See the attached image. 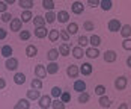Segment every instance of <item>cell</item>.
<instances>
[{
  "label": "cell",
  "mask_w": 131,
  "mask_h": 109,
  "mask_svg": "<svg viewBox=\"0 0 131 109\" xmlns=\"http://www.w3.org/2000/svg\"><path fill=\"white\" fill-rule=\"evenodd\" d=\"M14 108H15V109H29V108H30L29 98H21V100H18V103H17Z\"/></svg>",
  "instance_id": "21"
},
{
  "label": "cell",
  "mask_w": 131,
  "mask_h": 109,
  "mask_svg": "<svg viewBox=\"0 0 131 109\" xmlns=\"http://www.w3.org/2000/svg\"><path fill=\"white\" fill-rule=\"evenodd\" d=\"M66 74H68L71 79H75L80 74V68L77 67V65H74V64H71V65H68V68H66Z\"/></svg>",
  "instance_id": "5"
},
{
  "label": "cell",
  "mask_w": 131,
  "mask_h": 109,
  "mask_svg": "<svg viewBox=\"0 0 131 109\" xmlns=\"http://www.w3.org/2000/svg\"><path fill=\"white\" fill-rule=\"evenodd\" d=\"M47 35H48V30H47V27H45V26L35 27V37H36V38L42 40V38H45Z\"/></svg>",
  "instance_id": "8"
},
{
  "label": "cell",
  "mask_w": 131,
  "mask_h": 109,
  "mask_svg": "<svg viewBox=\"0 0 131 109\" xmlns=\"http://www.w3.org/2000/svg\"><path fill=\"white\" fill-rule=\"evenodd\" d=\"M74 91H77V93L86 91V82L81 80V79H77V80L74 82Z\"/></svg>",
  "instance_id": "12"
},
{
  "label": "cell",
  "mask_w": 131,
  "mask_h": 109,
  "mask_svg": "<svg viewBox=\"0 0 131 109\" xmlns=\"http://www.w3.org/2000/svg\"><path fill=\"white\" fill-rule=\"evenodd\" d=\"M8 11V3L6 2H0V12H6Z\"/></svg>",
  "instance_id": "48"
},
{
  "label": "cell",
  "mask_w": 131,
  "mask_h": 109,
  "mask_svg": "<svg viewBox=\"0 0 131 109\" xmlns=\"http://www.w3.org/2000/svg\"><path fill=\"white\" fill-rule=\"evenodd\" d=\"M92 65L89 64V62H84L83 65H80V73L83 74V76H89V74H92Z\"/></svg>",
  "instance_id": "13"
},
{
  "label": "cell",
  "mask_w": 131,
  "mask_h": 109,
  "mask_svg": "<svg viewBox=\"0 0 131 109\" xmlns=\"http://www.w3.org/2000/svg\"><path fill=\"white\" fill-rule=\"evenodd\" d=\"M14 82L17 85H23V83H26V76L23 73H15L14 74Z\"/></svg>",
  "instance_id": "28"
},
{
  "label": "cell",
  "mask_w": 131,
  "mask_h": 109,
  "mask_svg": "<svg viewBox=\"0 0 131 109\" xmlns=\"http://www.w3.org/2000/svg\"><path fill=\"white\" fill-rule=\"evenodd\" d=\"M100 2L101 0H88V5L92 8H96V6H100Z\"/></svg>",
  "instance_id": "47"
},
{
  "label": "cell",
  "mask_w": 131,
  "mask_h": 109,
  "mask_svg": "<svg viewBox=\"0 0 131 109\" xmlns=\"http://www.w3.org/2000/svg\"><path fill=\"white\" fill-rule=\"evenodd\" d=\"M119 32H121L122 38H130L131 37V24H122Z\"/></svg>",
  "instance_id": "15"
},
{
  "label": "cell",
  "mask_w": 131,
  "mask_h": 109,
  "mask_svg": "<svg viewBox=\"0 0 131 109\" xmlns=\"http://www.w3.org/2000/svg\"><path fill=\"white\" fill-rule=\"evenodd\" d=\"M29 38H30V32H29V30H20V40L27 41Z\"/></svg>",
  "instance_id": "42"
},
{
  "label": "cell",
  "mask_w": 131,
  "mask_h": 109,
  "mask_svg": "<svg viewBox=\"0 0 131 109\" xmlns=\"http://www.w3.org/2000/svg\"><path fill=\"white\" fill-rule=\"evenodd\" d=\"M98 103H100V106L101 108H110L112 106V102H110V98L107 97V95H100V100H98Z\"/></svg>",
  "instance_id": "16"
},
{
  "label": "cell",
  "mask_w": 131,
  "mask_h": 109,
  "mask_svg": "<svg viewBox=\"0 0 131 109\" xmlns=\"http://www.w3.org/2000/svg\"><path fill=\"white\" fill-rule=\"evenodd\" d=\"M45 17H42V15H36L35 18H33V24H35V27L38 26H45Z\"/></svg>",
  "instance_id": "32"
},
{
  "label": "cell",
  "mask_w": 131,
  "mask_h": 109,
  "mask_svg": "<svg viewBox=\"0 0 131 109\" xmlns=\"http://www.w3.org/2000/svg\"><path fill=\"white\" fill-rule=\"evenodd\" d=\"M127 85H128V80H127V77H125V76H119L118 79L115 80V88H116L118 91L125 89V88H127Z\"/></svg>",
  "instance_id": "4"
},
{
  "label": "cell",
  "mask_w": 131,
  "mask_h": 109,
  "mask_svg": "<svg viewBox=\"0 0 131 109\" xmlns=\"http://www.w3.org/2000/svg\"><path fill=\"white\" fill-rule=\"evenodd\" d=\"M39 97H41L39 89L32 88V89H29V91H27V98H29V100H38Z\"/></svg>",
  "instance_id": "22"
},
{
  "label": "cell",
  "mask_w": 131,
  "mask_h": 109,
  "mask_svg": "<svg viewBox=\"0 0 131 109\" xmlns=\"http://www.w3.org/2000/svg\"><path fill=\"white\" fill-rule=\"evenodd\" d=\"M72 56H74L75 59H81V58L84 56V50H83V47H81V46L74 47V49H72Z\"/></svg>",
  "instance_id": "23"
},
{
  "label": "cell",
  "mask_w": 131,
  "mask_h": 109,
  "mask_svg": "<svg viewBox=\"0 0 131 109\" xmlns=\"http://www.w3.org/2000/svg\"><path fill=\"white\" fill-rule=\"evenodd\" d=\"M119 108H121V109H127V108H128V106H127V105H125V103H122V105H121V106H119Z\"/></svg>",
  "instance_id": "53"
},
{
  "label": "cell",
  "mask_w": 131,
  "mask_h": 109,
  "mask_svg": "<svg viewBox=\"0 0 131 109\" xmlns=\"http://www.w3.org/2000/svg\"><path fill=\"white\" fill-rule=\"evenodd\" d=\"M26 55L29 58H35L36 55H38V49H36V46H33V44H29L26 47Z\"/></svg>",
  "instance_id": "18"
},
{
  "label": "cell",
  "mask_w": 131,
  "mask_h": 109,
  "mask_svg": "<svg viewBox=\"0 0 131 109\" xmlns=\"http://www.w3.org/2000/svg\"><path fill=\"white\" fill-rule=\"evenodd\" d=\"M6 37H8V30L3 29V27H0V40H5Z\"/></svg>",
  "instance_id": "49"
},
{
  "label": "cell",
  "mask_w": 131,
  "mask_h": 109,
  "mask_svg": "<svg viewBox=\"0 0 131 109\" xmlns=\"http://www.w3.org/2000/svg\"><path fill=\"white\" fill-rule=\"evenodd\" d=\"M47 74H48V73H47V67H44V65H41V64L35 67V76H36V77L44 79Z\"/></svg>",
  "instance_id": "10"
},
{
  "label": "cell",
  "mask_w": 131,
  "mask_h": 109,
  "mask_svg": "<svg viewBox=\"0 0 131 109\" xmlns=\"http://www.w3.org/2000/svg\"><path fill=\"white\" fill-rule=\"evenodd\" d=\"M83 29H84V30H95V24H93L92 21L88 20V21H84V23H83Z\"/></svg>",
  "instance_id": "44"
},
{
  "label": "cell",
  "mask_w": 131,
  "mask_h": 109,
  "mask_svg": "<svg viewBox=\"0 0 131 109\" xmlns=\"http://www.w3.org/2000/svg\"><path fill=\"white\" fill-rule=\"evenodd\" d=\"M0 52H2V56H3V58H9V56L12 55V47H11L9 44H6V46H3V47H2V50H0Z\"/></svg>",
  "instance_id": "31"
},
{
  "label": "cell",
  "mask_w": 131,
  "mask_h": 109,
  "mask_svg": "<svg viewBox=\"0 0 131 109\" xmlns=\"http://www.w3.org/2000/svg\"><path fill=\"white\" fill-rule=\"evenodd\" d=\"M59 50L57 49H50L48 50V53H47V58H48V61H56L57 58H59Z\"/></svg>",
  "instance_id": "30"
},
{
  "label": "cell",
  "mask_w": 131,
  "mask_h": 109,
  "mask_svg": "<svg viewBox=\"0 0 131 109\" xmlns=\"http://www.w3.org/2000/svg\"><path fill=\"white\" fill-rule=\"evenodd\" d=\"M118 59V55L115 50H105L104 52V61L107 64H112V62H115Z\"/></svg>",
  "instance_id": "6"
},
{
  "label": "cell",
  "mask_w": 131,
  "mask_h": 109,
  "mask_svg": "<svg viewBox=\"0 0 131 109\" xmlns=\"http://www.w3.org/2000/svg\"><path fill=\"white\" fill-rule=\"evenodd\" d=\"M88 44H89V38H88V37H84V35L79 37V46H81V47H86Z\"/></svg>",
  "instance_id": "40"
},
{
  "label": "cell",
  "mask_w": 131,
  "mask_h": 109,
  "mask_svg": "<svg viewBox=\"0 0 131 109\" xmlns=\"http://www.w3.org/2000/svg\"><path fill=\"white\" fill-rule=\"evenodd\" d=\"M32 88H35V89H41V88H42V82H41L39 77L32 80Z\"/></svg>",
  "instance_id": "43"
},
{
  "label": "cell",
  "mask_w": 131,
  "mask_h": 109,
  "mask_svg": "<svg viewBox=\"0 0 131 109\" xmlns=\"http://www.w3.org/2000/svg\"><path fill=\"white\" fill-rule=\"evenodd\" d=\"M23 26V20L21 18H12L11 20V30L12 32H20Z\"/></svg>",
  "instance_id": "9"
},
{
  "label": "cell",
  "mask_w": 131,
  "mask_h": 109,
  "mask_svg": "<svg viewBox=\"0 0 131 109\" xmlns=\"http://www.w3.org/2000/svg\"><path fill=\"white\" fill-rule=\"evenodd\" d=\"M59 38H60V30H57V29L48 30V40L51 41V42H56Z\"/></svg>",
  "instance_id": "14"
},
{
  "label": "cell",
  "mask_w": 131,
  "mask_h": 109,
  "mask_svg": "<svg viewBox=\"0 0 131 109\" xmlns=\"http://www.w3.org/2000/svg\"><path fill=\"white\" fill-rule=\"evenodd\" d=\"M107 27H108L110 32H119L121 27H122V24H121V21H119L118 18H112V20L107 23Z\"/></svg>",
  "instance_id": "3"
},
{
  "label": "cell",
  "mask_w": 131,
  "mask_h": 109,
  "mask_svg": "<svg viewBox=\"0 0 131 109\" xmlns=\"http://www.w3.org/2000/svg\"><path fill=\"white\" fill-rule=\"evenodd\" d=\"M100 8H101L103 11H110V9L113 8V2H112V0H101V2H100Z\"/></svg>",
  "instance_id": "25"
},
{
  "label": "cell",
  "mask_w": 131,
  "mask_h": 109,
  "mask_svg": "<svg viewBox=\"0 0 131 109\" xmlns=\"http://www.w3.org/2000/svg\"><path fill=\"white\" fill-rule=\"evenodd\" d=\"M47 73H48V74H56V73H59V65L56 64V61H50V64L47 65Z\"/></svg>",
  "instance_id": "17"
},
{
  "label": "cell",
  "mask_w": 131,
  "mask_h": 109,
  "mask_svg": "<svg viewBox=\"0 0 131 109\" xmlns=\"http://www.w3.org/2000/svg\"><path fill=\"white\" fill-rule=\"evenodd\" d=\"M20 18L23 20V23H29V21L33 18V14H32L30 9H24V11L21 12V17H20Z\"/></svg>",
  "instance_id": "20"
},
{
  "label": "cell",
  "mask_w": 131,
  "mask_h": 109,
  "mask_svg": "<svg viewBox=\"0 0 131 109\" xmlns=\"http://www.w3.org/2000/svg\"><path fill=\"white\" fill-rule=\"evenodd\" d=\"M56 20H57V14L53 12V11H47V14H45V21H47L48 24H51Z\"/></svg>",
  "instance_id": "26"
},
{
  "label": "cell",
  "mask_w": 131,
  "mask_h": 109,
  "mask_svg": "<svg viewBox=\"0 0 131 109\" xmlns=\"http://www.w3.org/2000/svg\"><path fill=\"white\" fill-rule=\"evenodd\" d=\"M71 11L75 14V15H80V14H83V11H84V6H83L81 2H74L71 5Z\"/></svg>",
  "instance_id": "11"
},
{
  "label": "cell",
  "mask_w": 131,
  "mask_h": 109,
  "mask_svg": "<svg viewBox=\"0 0 131 109\" xmlns=\"http://www.w3.org/2000/svg\"><path fill=\"white\" fill-rule=\"evenodd\" d=\"M5 2H6V3H8V5H14V3H15V2H17V0H5Z\"/></svg>",
  "instance_id": "52"
},
{
  "label": "cell",
  "mask_w": 131,
  "mask_h": 109,
  "mask_svg": "<svg viewBox=\"0 0 131 109\" xmlns=\"http://www.w3.org/2000/svg\"><path fill=\"white\" fill-rule=\"evenodd\" d=\"M89 44L93 46V47H98L101 44V37L100 35H92L91 38H89Z\"/></svg>",
  "instance_id": "33"
},
{
  "label": "cell",
  "mask_w": 131,
  "mask_h": 109,
  "mask_svg": "<svg viewBox=\"0 0 131 109\" xmlns=\"http://www.w3.org/2000/svg\"><path fill=\"white\" fill-rule=\"evenodd\" d=\"M42 8L45 11H53L54 9V2L53 0H42Z\"/></svg>",
  "instance_id": "34"
},
{
  "label": "cell",
  "mask_w": 131,
  "mask_h": 109,
  "mask_svg": "<svg viewBox=\"0 0 131 109\" xmlns=\"http://www.w3.org/2000/svg\"><path fill=\"white\" fill-rule=\"evenodd\" d=\"M89 94L86 93V91H83V93H80V95H79V103H81V105H84V103H88L89 102Z\"/></svg>",
  "instance_id": "36"
},
{
  "label": "cell",
  "mask_w": 131,
  "mask_h": 109,
  "mask_svg": "<svg viewBox=\"0 0 131 109\" xmlns=\"http://www.w3.org/2000/svg\"><path fill=\"white\" fill-rule=\"evenodd\" d=\"M60 100H62V102H65V103H68V102L71 100V94H69L68 91H63L62 95H60Z\"/></svg>",
  "instance_id": "46"
},
{
  "label": "cell",
  "mask_w": 131,
  "mask_h": 109,
  "mask_svg": "<svg viewBox=\"0 0 131 109\" xmlns=\"http://www.w3.org/2000/svg\"><path fill=\"white\" fill-rule=\"evenodd\" d=\"M5 67H6V70H9V71H15V70L18 68V59H17V58H12V56L6 58Z\"/></svg>",
  "instance_id": "1"
},
{
  "label": "cell",
  "mask_w": 131,
  "mask_h": 109,
  "mask_svg": "<svg viewBox=\"0 0 131 109\" xmlns=\"http://www.w3.org/2000/svg\"><path fill=\"white\" fill-rule=\"evenodd\" d=\"M122 49L124 50H131V38H124V41H122Z\"/></svg>",
  "instance_id": "41"
},
{
  "label": "cell",
  "mask_w": 131,
  "mask_h": 109,
  "mask_svg": "<svg viewBox=\"0 0 131 109\" xmlns=\"http://www.w3.org/2000/svg\"><path fill=\"white\" fill-rule=\"evenodd\" d=\"M127 65L131 68V56H128V58H127Z\"/></svg>",
  "instance_id": "51"
},
{
  "label": "cell",
  "mask_w": 131,
  "mask_h": 109,
  "mask_svg": "<svg viewBox=\"0 0 131 109\" xmlns=\"http://www.w3.org/2000/svg\"><path fill=\"white\" fill-rule=\"evenodd\" d=\"M59 53L62 55V56H68V55L71 53V49H69V44L63 41V44H60L59 46Z\"/></svg>",
  "instance_id": "19"
},
{
  "label": "cell",
  "mask_w": 131,
  "mask_h": 109,
  "mask_svg": "<svg viewBox=\"0 0 131 109\" xmlns=\"http://www.w3.org/2000/svg\"><path fill=\"white\" fill-rule=\"evenodd\" d=\"M0 20H2L3 23H11V20H12V15L8 12V11H6V12H2V17H0Z\"/></svg>",
  "instance_id": "38"
},
{
  "label": "cell",
  "mask_w": 131,
  "mask_h": 109,
  "mask_svg": "<svg viewBox=\"0 0 131 109\" xmlns=\"http://www.w3.org/2000/svg\"><path fill=\"white\" fill-rule=\"evenodd\" d=\"M5 86H6V80H5V79H2V77H0V89H3V88H5Z\"/></svg>",
  "instance_id": "50"
},
{
  "label": "cell",
  "mask_w": 131,
  "mask_h": 109,
  "mask_svg": "<svg viewBox=\"0 0 131 109\" xmlns=\"http://www.w3.org/2000/svg\"><path fill=\"white\" fill-rule=\"evenodd\" d=\"M62 88H59V86H54L51 89V95L54 97V98H60V95H62Z\"/></svg>",
  "instance_id": "37"
},
{
  "label": "cell",
  "mask_w": 131,
  "mask_h": 109,
  "mask_svg": "<svg viewBox=\"0 0 131 109\" xmlns=\"http://www.w3.org/2000/svg\"><path fill=\"white\" fill-rule=\"evenodd\" d=\"M51 108L53 109H65V102H62L60 98H56L51 103Z\"/></svg>",
  "instance_id": "35"
},
{
  "label": "cell",
  "mask_w": 131,
  "mask_h": 109,
  "mask_svg": "<svg viewBox=\"0 0 131 109\" xmlns=\"http://www.w3.org/2000/svg\"><path fill=\"white\" fill-rule=\"evenodd\" d=\"M18 5L21 9H32L33 8V0H18Z\"/></svg>",
  "instance_id": "24"
},
{
  "label": "cell",
  "mask_w": 131,
  "mask_h": 109,
  "mask_svg": "<svg viewBox=\"0 0 131 109\" xmlns=\"http://www.w3.org/2000/svg\"><path fill=\"white\" fill-rule=\"evenodd\" d=\"M95 94L96 95H104L105 94V86L104 85H96V86H95Z\"/></svg>",
  "instance_id": "39"
},
{
  "label": "cell",
  "mask_w": 131,
  "mask_h": 109,
  "mask_svg": "<svg viewBox=\"0 0 131 109\" xmlns=\"http://www.w3.org/2000/svg\"><path fill=\"white\" fill-rule=\"evenodd\" d=\"M57 20H59V23H68L69 14L66 12V11H59L57 12Z\"/></svg>",
  "instance_id": "29"
},
{
  "label": "cell",
  "mask_w": 131,
  "mask_h": 109,
  "mask_svg": "<svg viewBox=\"0 0 131 109\" xmlns=\"http://www.w3.org/2000/svg\"><path fill=\"white\" fill-rule=\"evenodd\" d=\"M84 56H88L89 59H96L98 56H100V50H98V47H89L86 52H84Z\"/></svg>",
  "instance_id": "7"
},
{
  "label": "cell",
  "mask_w": 131,
  "mask_h": 109,
  "mask_svg": "<svg viewBox=\"0 0 131 109\" xmlns=\"http://www.w3.org/2000/svg\"><path fill=\"white\" fill-rule=\"evenodd\" d=\"M66 30H68V33L69 35H75L77 32H79V24L77 23H68V26H66Z\"/></svg>",
  "instance_id": "27"
},
{
  "label": "cell",
  "mask_w": 131,
  "mask_h": 109,
  "mask_svg": "<svg viewBox=\"0 0 131 109\" xmlns=\"http://www.w3.org/2000/svg\"><path fill=\"white\" fill-rule=\"evenodd\" d=\"M60 38L65 41V42H68V41H69V38H71V35L68 33V30L65 29V30H60Z\"/></svg>",
  "instance_id": "45"
},
{
  "label": "cell",
  "mask_w": 131,
  "mask_h": 109,
  "mask_svg": "<svg viewBox=\"0 0 131 109\" xmlns=\"http://www.w3.org/2000/svg\"><path fill=\"white\" fill-rule=\"evenodd\" d=\"M38 102H39V108L41 109H48L51 108V97L50 95H41L39 98H38Z\"/></svg>",
  "instance_id": "2"
}]
</instances>
